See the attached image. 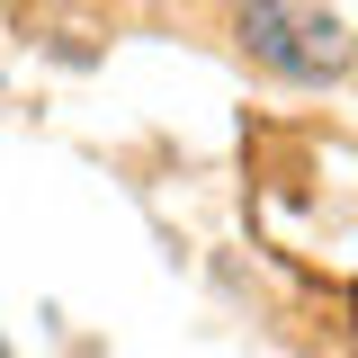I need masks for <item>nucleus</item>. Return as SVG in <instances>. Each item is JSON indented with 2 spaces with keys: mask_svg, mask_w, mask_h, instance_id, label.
I'll return each mask as SVG.
<instances>
[{
  "mask_svg": "<svg viewBox=\"0 0 358 358\" xmlns=\"http://www.w3.org/2000/svg\"><path fill=\"white\" fill-rule=\"evenodd\" d=\"M242 45L260 54L268 72H296V81H331L350 63V36L331 9H305V0H242Z\"/></svg>",
  "mask_w": 358,
  "mask_h": 358,
  "instance_id": "1",
  "label": "nucleus"
},
{
  "mask_svg": "<svg viewBox=\"0 0 358 358\" xmlns=\"http://www.w3.org/2000/svg\"><path fill=\"white\" fill-rule=\"evenodd\" d=\"M350 305H358V296H350Z\"/></svg>",
  "mask_w": 358,
  "mask_h": 358,
  "instance_id": "2",
  "label": "nucleus"
}]
</instances>
